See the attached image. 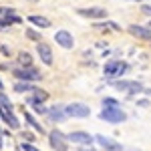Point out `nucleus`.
Wrapping results in <instances>:
<instances>
[{"mask_svg":"<svg viewBox=\"0 0 151 151\" xmlns=\"http://www.w3.org/2000/svg\"><path fill=\"white\" fill-rule=\"evenodd\" d=\"M0 119H2L10 129L20 127V121L16 119V115H14V107H12L10 99H8L4 93H0Z\"/></svg>","mask_w":151,"mask_h":151,"instance_id":"obj_1","label":"nucleus"},{"mask_svg":"<svg viewBox=\"0 0 151 151\" xmlns=\"http://www.w3.org/2000/svg\"><path fill=\"white\" fill-rule=\"evenodd\" d=\"M127 70H129V65L125 63V60H117V58H113V60L105 63L103 73H105L107 79H115V77H123Z\"/></svg>","mask_w":151,"mask_h":151,"instance_id":"obj_2","label":"nucleus"},{"mask_svg":"<svg viewBox=\"0 0 151 151\" xmlns=\"http://www.w3.org/2000/svg\"><path fill=\"white\" fill-rule=\"evenodd\" d=\"M12 75L18 79V81H24V83H35V81H40V70L35 69V67H18V69L12 70Z\"/></svg>","mask_w":151,"mask_h":151,"instance_id":"obj_3","label":"nucleus"},{"mask_svg":"<svg viewBox=\"0 0 151 151\" xmlns=\"http://www.w3.org/2000/svg\"><path fill=\"white\" fill-rule=\"evenodd\" d=\"M111 85L115 87L117 91H125V93L129 95V97H133V95H137V93H141L145 87L141 85V83H137V81H111Z\"/></svg>","mask_w":151,"mask_h":151,"instance_id":"obj_4","label":"nucleus"},{"mask_svg":"<svg viewBox=\"0 0 151 151\" xmlns=\"http://www.w3.org/2000/svg\"><path fill=\"white\" fill-rule=\"evenodd\" d=\"M99 117H101L103 121H107V123H123V121H127V113H125V111H121V107L103 109Z\"/></svg>","mask_w":151,"mask_h":151,"instance_id":"obj_5","label":"nucleus"},{"mask_svg":"<svg viewBox=\"0 0 151 151\" xmlns=\"http://www.w3.org/2000/svg\"><path fill=\"white\" fill-rule=\"evenodd\" d=\"M48 143H50V147H52L55 151H67V149H69L65 133H63V131H58V129H55V131H50V133H48Z\"/></svg>","mask_w":151,"mask_h":151,"instance_id":"obj_6","label":"nucleus"},{"mask_svg":"<svg viewBox=\"0 0 151 151\" xmlns=\"http://www.w3.org/2000/svg\"><path fill=\"white\" fill-rule=\"evenodd\" d=\"M65 113L67 117H77V119H85V117L91 115V109L83 103H70L65 107Z\"/></svg>","mask_w":151,"mask_h":151,"instance_id":"obj_7","label":"nucleus"},{"mask_svg":"<svg viewBox=\"0 0 151 151\" xmlns=\"http://www.w3.org/2000/svg\"><path fill=\"white\" fill-rule=\"evenodd\" d=\"M101 147H103L105 151H121L123 149V145L121 143H117L115 139H111V137H105V135H97V137H93Z\"/></svg>","mask_w":151,"mask_h":151,"instance_id":"obj_8","label":"nucleus"},{"mask_svg":"<svg viewBox=\"0 0 151 151\" xmlns=\"http://www.w3.org/2000/svg\"><path fill=\"white\" fill-rule=\"evenodd\" d=\"M67 141H73V143H79V145H91L93 143V137L89 135V133H85V131H73L69 135H65Z\"/></svg>","mask_w":151,"mask_h":151,"instance_id":"obj_9","label":"nucleus"},{"mask_svg":"<svg viewBox=\"0 0 151 151\" xmlns=\"http://www.w3.org/2000/svg\"><path fill=\"white\" fill-rule=\"evenodd\" d=\"M55 40H57L58 47L67 48V50L75 47V38H73V35H70L69 30H58L57 35H55Z\"/></svg>","mask_w":151,"mask_h":151,"instance_id":"obj_10","label":"nucleus"},{"mask_svg":"<svg viewBox=\"0 0 151 151\" xmlns=\"http://www.w3.org/2000/svg\"><path fill=\"white\" fill-rule=\"evenodd\" d=\"M79 14L85 16V18H95V20H99V18H107V10L105 8H99V6H91V8H79Z\"/></svg>","mask_w":151,"mask_h":151,"instance_id":"obj_11","label":"nucleus"},{"mask_svg":"<svg viewBox=\"0 0 151 151\" xmlns=\"http://www.w3.org/2000/svg\"><path fill=\"white\" fill-rule=\"evenodd\" d=\"M36 52H38L40 60H42L47 67L52 65V48L48 47L47 42H36Z\"/></svg>","mask_w":151,"mask_h":151,"instance_id":"obj_12","label":"nucleus"},{"mask_svg":"<svg viewBox=\"0 0 151 151\" xmlns=\"http://www.w3.org/2000/svg\"><path fill=\"white\" fill-rule=\"evenodd\" d=\"M48 119L52 121V123H63V121H67V113H65V107L63 105H55V107H50L47 111Z\"/></svg>","mask_w":151,"mask_h":151,"instance_id":"obj_13","label":"nucleus"},{"mask_svg":"<svg viewBox=\"0 0 151 151\" xmlns=\"http://www.w3.org/2000/svg\"><path fill=\"white\" fill-rule=\"evenodd\" d=\"M129 35H133L135 38H139V40H151V32L145 26H141V24H131L129 26Z\"/></svg>","mask_w":151,"mask_h":151,"instance_id":"obj_14","label":"nucleus"},{"mask_svg":"<svg viewBox=\"0 0 151 151\" xmlns=\"http://www.w3.org/2000/svg\"><path fill=\"white\" fill-rule=\"evenodd\" d=\"M47 99H48V93H47V91H42V89H35V91H32V95L26 99V103H28V105H42Z\"/></svg>","mask_w":151,"mask_h":151,"instance_id":"obj_15","label":"nucleus"},{"mask_svg":"<svg viewBox=\"0 0 151 151\" xmlns=\"http://www.w3.org/2000/svg\"><path fill=\"white\" fill-rule=\"evenodd\" d=\"M24 121H26V123H28L30 127L35 129L36 133H40V135H45V133H47V131H45V127H42V125H40V123L36 121V117L32 115V113H28V111H24Z\"/></svg>","mask_w":151,"mask_h":151,"instance_id":"obj_16","label":"nucleus"},{"mask_svg":"<svg viewBox=\"0 0 151 151\" xmlns=\"http://www.w3.org/2000/svg\"><path fill=\"white\" fill-rule=\"evenodd\" d=\"M28 22L38 26V28H48L50 26V20L45 18V16H38V14H32V16H28Z\"/></svg>","mask_w":151,"mask_h":151,"instance_id":"obj_17","label":"nucleus"},{"mask_svg":"<svg viewBox=\"0 0 151 151\" xmlns=\"http://www.w3.org/2000/svg\"><path fill=\"white\" fill-rule=\"evenodd\" d=\"M22 22V18L20 16H16V14H10V16H4V18H0V28H6V26H10V24H20Z\"/></svg>","mask_w":151,"mask_h":151,"instance_id":"obj_18","label":"nucleus"},{"mask_svg":"<svg viewBox=\"0 0 151 151\" xmlns=\"http://www.w3.org/2000/svg\"><path fill=\"white\" fill-rule=\"evenodd\" d=\"M35 89L36 87L32 83H24V81H18L14 85V91H16V93H28V91H35Z\"/></svg>","mask_w":151,"mask_h":151,"instance_id":"obj_19","label":"nucleus"},{"mask_svg":"<svg viewBox=\"0 0 151 151\" xmlns=\"http://www.w3.org/2000/svg\"><path fill=\"white\" fill-rule=\"evenodd\" d=\"M16 60H18V65H20V67H32V57H30V55H28V52H20V55H18V57H16Z\"/></svg>","mask_w":151,"mask_h":151,"instance_id":"obj_20","label":"nucleus"},{"mask_svg":"<svg viewBox=\"0 0 151 151\" xmlns=\"http://www.w3.org/2000/svg\"><path fill=\"white\" fill-rule=\"evenodd\" d=\"M24 35H26V38H30V40H35V42H42L40 32H36L35 28H26V30H24Z\"/></svg>","mask_w":151,"mask_h":151,"instance_id":"obj_21","label":"nucleus"},{"mask_svg":"<svg viewBox=\"0 0 151 151\" xmlns=\"http://www.w3.org/2000/svg\"><path fill=\"white\" fill-rule=\"evenodd\" d=\"M97 28H111V30H121V26L117 22H113V20H105V22H97L95 24Z\"/></svg>","mask_w":151,"mask_h":151,"instance_id":"obj_22","label":"nucleus"},{"mask_svg":"<svg viewBox=\"0 0 151 151\" xmlns=\"http://www.w3.org/2000/svg\"><path fill=\"white\" fill-rule=\"evenodd\" d=\"M111 107H119V101L113 97H105L103 99V109H111Z\"/></svg>","mask_w":151,"mask_h":151,"instance_id":"obj_23","label":"nucleus"},{"mask_svg":"<svg viewBox=\"0 0 151 151\" xmlns=\"http://www.w3.org/2000/svg\"><path fill=\"white\" fill-rule=\"evenodd\" d=\"M10 14H14V8H6V6H0V18H4V16H10Z\"/></svg>","mask_w":151,"mask_h":151,"instance_id":"obj_24","label":"nucleus"},{"mask_svg":"<svg viewBox=\"0 0 151 151\" xmlns=\"http://www.w3.org/2000/svg\"><path fill=\"white\" fill-rule=\"evenodd\" d=\"M32 109H35L36 115H47V111H48L45 105H32Z\"/></svg>","mask_w":151,"mask_h":151,"instance_id":"obj_25","label":"nucleus"},{"mask_svg":"<svg viewBox=\"0 0 151 151\" xmlns=\"http://www.w3.org/2000/svg\"><path fill=\"white\" fill-rule=\"evenodd\" d=\"M22 139H24V143H32L35 141V135L28 133V131H22Z\"/></svg>","mask_w":151,"mask_h":151,"instance_id":"obj_26","label":"nucleus"},{"mask_svg":"<svg viewBox=\"0 0 151 151\" xmlns=\"http://www.w3.org/2000/svg\"><path fill=\"white\" fill-rule=\"evenodd\" d=\"M20 149H22V151H40V149H36L32 143H22V145H20Z\"/></svg>","mask_w":151,"mask_h":151,"instance_id":"obj_27","label":"nucleus"},{"mask_svg":"<svg viewBox=\"0 0 151 151\" xmlns=\"http://www.w3.org/2000/svg\"><path fill=\"white\" fill-rule=\"evenodd\" d=\"M141 12L147 14V16H151V4H143V6H141Z\"/></svg>","mask_w":151,"mask_h":151,"instance_id":"obj_28","label":"nucleus"},{"mask_svg":"<svg viewBox=\"0 0 151 151\" xmlns=\"http://www.w3.org/2000/svg\"><path fill=\"white\" fill-rule=\"evenodd\" d=\"M0 52H2L4 57H10V48L8 47H0Z\"/></svg>","mask_w":151,"mask_h":151,"instance_id":"obj_29","label":"nucleus"},{"mask_svg":"<svg viewBox=\"0 0 151 151\" xmlns=\"http://www.w3.org/2000/svg\"><path fill=\"white\" fill-rule=\"evenodd\" d=\"M137 105H139V107H147L149 101H147V99H141V101H137Z\"/></svg>","mask_w":151,"mask_h":151,"instance_id":"obj_30","label":"nucleus"},{"mask_svg":"<svg viewBox=\"0 0 151 151\" xmlns=\"http://www.w3.org/2000/svg\"><path fill=\"white\" fill-rule=\"evenodd\" d=\"M79 151H95L91 145H83V147H79Z\"/></svg>","mask_w":151,"mask_h":151,"instance_id":"obj_31","label":"nucleus"},{"mask_svg":"<svg viewBox=\"0 0 151 151\" xmlns=\"http://www.w3.org/2000/svg\"><path fill=\"white\" fill-rule=\"evenodd\" d=\"M145 28H147V30H149V32H151V20H149V22H147V26H145Z\"/></svg>","mask_w":151,"mask_h":151,"instance_id":"obj_32","label":"nucleus"},{"mask_svg":"<svg viewBox=\"0 0 151 151\" xmlns=\"http://www.w3.org/2000/svg\"><path fill=\"white\" fill-rule=\"evenodd\" d=\"M2 89H4V85H2V81H0V93H2Z\"/></svg>","mask_w":151,"mask_h":151,"instance_id":"obj_33","label":"nucleus"},{"mask_svg":"<svg viewBox=\"0 0 151 151\" xmlns=\"http://www.w3.org/2000/svg\"><path fill=\"white\" fill-rule=\"evenodd\" d=\"M129 151H141V149H129Z\"/></svg>","mask_w":151,"mask_h":151,"instance_id":"obj_34","label":"nucleus"},{"mask_svg":"<svg viewBox=\"0 0 151 151\" xmlns=\"http://www.w3.org/2000/svg\"><path fill=\"white\" fill-rule=\"evenodd\" d=\"M131 2H135V0H131Z\"/></svg>","mask_w":151,"mask_h":151,"instance_id":"obj_35","label":"nucleus"}]
</instances>
